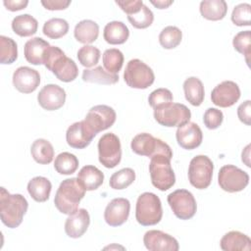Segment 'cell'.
Returning <instances> with one entry per match:
<instances>
[{
	"mask_svg": "<svg viewBox=\"0 0 251 251\" xmlns=\"http://www.w3.org/2000/svg\"><path fill=\"white\" fill-rule=\"evenodd\" d=\"M28 203L22 194H11L5 187L0 190V217L2 223L10 227H18L27 211Z\"/></svg>",
	"mask_w": 251,
	"mask_h": 251,
	"instance_id": "obj_1",
	"label": "cell"
},
{
	"mask_svg": "<svg viewBox=\"0 0 251 251\" xmlns=\"http://www.w3.org/2000/svg\"><path fill=\"white\" fill-rule=\"evenodd\" d=\"M43 65L51 71L55 76L64 82H70L76 78L78 69L74 60L67 57L63 50L57 46H49L46 50Z\"/></svg>",
	"mask_w": 251,
	"mask_h": 251,
	"instance_id": "obj_2",
	"label": "cell"
},
{
	"mask_svg": "<svg viewBox=\"0 0 251 251\" xmlns=\"http://www.w3.org/2000/svg\"><path fill=\"white\" fill-rule=\"evenodd\" d=\"M84 195L85 189L79 184L77 178H67L59 185L55 194L54 204L62 214L71 215L78 210L79 202Z\"/></svg>",
	"mask_w": 251,
	"mask_h": 251,
	"instance_id": "obj_3",
	"label": "cell"
},
{
	"mask_svg": "<svg viewBox=\"0 0 251 251\" xmlns=\"http://www.w3.org/2000/svg\"><path fill=\"white\" fill-rule=\"evenodd\" d=\"M163 209L160 198L152 192L140 194L136 201L135 219L144 226H155L162 220Z\"/></svg>",
	"mask_w": 251,
	"mask_h": 251,
	"instance_id": "obj_4",
	"label": "cell"
},
{
	"mask_svg": "<svg viewBox=\"0 0 251 251\" xmlns=\"http://www.w3.org/2000/svg\"><path fill=\"white\" fill-rule=\"evenodd\" d=\"M172 158L165 155L151 157L149 173L152 184L161 191L170 189L176 182V176L171 166Z\"/></svg>",
	"mask_w": 251,
	"mask_h": 251,
	"instance_id": "obj_5",
	"label": "cell"
},
{
	"mask_svg": "<svg viewBox=\"0 0 251 251\" xmlns=\"http://www.w3.org/2000/svg\"><path fill=\"white\" fill-rule=\"evenodd\" d=\"M154 118L161 126L168 127H178L189 122L191 113L185 105L171 102L155 108Z\"/></svg>",
	"mask_w": 251,
	"mask_h": 251,
	"instance_id": "obj_6",
	"label": "cell"
},
{
	"mask_svg": "<svg viewBox=\"0 0 251 251\" xmlns=\"http://www.w3.org/2000/svg\"><path fill=\"white\" fill-rule=\"evenodd\" d=\"M124 79L126 83L136 89H146L153 84L155 75L152 69L139 59H131L126 64Z\"/></svg>",
	"mask_w": 251,
	"mask_h": 251,
	"instance_id": "obj_7",
	"label": "cell"
},
{
	"mask_svg": "<svg viewBox=\"0 0 251 251\" xmlns=\"http://www.w3.org/2000/svg\"><path fill=\"white\" fill-rule=\"evenodd\" d=\"M130 147L135 154L140 156L151 158L161 154L170 158L173 157V151L166 142L147 132L136 134L131 140Z\"/></svg>",
	"mask_w": 251,
	"mask_h": 251,
	"instance_id": "obj_8",
	"label": "cell"
},
{
	"mask_svg": "<svg viewBox=\"0 0 251 251\" xmlns=\"http://www.w3.org/2000/svg\"><path fill=\"white\" fill-rule=\"evenodd\" d=\"M214 165L212 160L205 155H197L189 163L188 179L197 189L207 188L212 181Z\"/></svg>",
	"mask_w": 251,
	"mask_h": 251,
	"instance_id": "obj_9",
	"label": "cell"
},
{
	"mask_svg": "<svg viewBox=\"0 0 251 251\" xmlns=\"http://www.w3.org/2000/svg\"><path fill=\"white\" fill-rule=\"evenodd\" d=\"M99 162L108 169L115 168L122 159L120 138L113 132L103 134L98 141Z\"/></svg>",
	"mask_w": 251,
	"mask_h": 251,
	"instance_id": "obj_10",
	"label": "cell"
},
{
	"mask_svg": "<svg viewBox=\"0 0 251 251\" xmlns=\"http://www.w3.org/2000/svg\"><path fill=\"white\" fill-rule=\"evenodd\" d=\"M168 203L175 216L180 220L191 219L197 210L193 194L186 189H177L168 195Z\"/></svg>",
	"mask_w": 251,
	"mask_h": 251,
	"instance_id": "obj_11",
	"label": "cell"
},
{
	"mask_svg": "<svg viewBox=\"0 0 251 251\" xmlns=\"http://www.w3.org/2000/svg\"><path fill=\"white\" fill-rule=\"evenodd\" d=\"M218 181L223 190L233 193L243 190L248 185L249 176L233 165H226L220 169Z\"/></svg>",
	"mask_w": 251,
	"mask_h": 251,
	"instance_id": "obj_12",
	"label": "cell"
},
{
	"mask_svg": "<svg viewBox=\"0 0 251 251\" xmlns=\"http://www.w3.org/2000/svg\"><path fill=\"white\" fill-rule=\"evenodd\" d=\"M115 110L107 105H96L92 107L84 118V122L90 129L97 134L112 126L116 122Z\"/></svg>",
	"mask_w": 251,
	"mask_h": 251,
	"instance_id": "obj_13",
	"label": "cell"
},
{
	"mask_svg": "<svg viewBox=\"0 0 251 251\" xmlns=\"http://www.w3.org/2000/svg\"><path fill=\"white\" fill-rule=\"evenodd\" d=\"M240 98L239 86L231 80H225L214 87L211 93L212 102L219 107L227 108L234 105Z\"/></svg>",
	"mask_w": 251,
	"mask_h": 251,
	"instance_id": "obj_14",
	"label": "cell"
},
{
	"mask_svg": "<svg viewBox=\"0 0 251 251\" xmlns=\"http://www.w3.org/2000/svg\"><path fill=\"white\" fill-rule=\"evenodd\" d=\"M143 243L149 251H177L179 249L178 242L175 237L157 229L146 231Z\"/></svg>",
	"mask_w": 251,
	"mask_h": 251,
	"instance_id": "obj_15",
	"label": "cell"
},
{
	"mask_svg": "<svg viewBox=\"0 0 251 251\" xmlns=\"http://www.w3.org/2000/svg\"><path fill=\"white\" fill-rule=\"evenodd\" d=\"M95 133L83 121L74 123L70 126L66 132L67 143L75 149H83L88 146L95 137Z\"/></svg>",
	"mask_w": 251,
	"mask_h": 251,
	"instance_id": "obj_16",
	"label": "cell"
},
{
	"mask_svg": "<svg viewBox=\"0 0 251 251\" xmlns=\"http://www.w3.org/2000/svg\"><path fill=\"white\" fill-rule=\"evenodd\" d=\"M40 83L39 73L29 67H20L13 74V84L22 93L33 92Z\"/></svg>",
	"mask_w": 251,
	"mask_h": 251,
	"instance_id": "obj_17",
	"label": "cell"
},
{
	"mask_svg": "<svg viewBox=\"0 0 251 251\" xmlns=\"http://www.w3.org/2000/svg\"><path fill=\"white\" fill-rule=\"evenodd\" d=\"M130 203L126 198H115L105 208L104 219L111 226H119L125 224L128 218Z\"/></svg>",
	"mask_w": 251,
	"mask_h": 251,
	"instance_id": "obj_18",
	"label": "cell"
},
{
	"mask_svg": "<svg viewBox=\"0 0 251 251\" xmlns=\"http://www.w3.org/2000/svg\"><path fill=\"white\" fill-rule=\"evenodd\" d=\"M37 101L44 110L55 111L65 104L66 92L57 84H46L39 91Z\"/></svg>",
	"mask_w": 251,
	"mask_h": 251,
	"instance_id": "obj_19",
	"label": "cell"
},
{
	"mask_svg": "<svg viewBox=\"0 0 251 251\" xmlns=\"http://www.w3.org/2000/svg\"><path fill=\"white\" fill-rule=\"evenodd\" d=\"M176 137L180 147L186 150H192L201 144L203 133L197 124L188 122L177 127Z\"/></svg>",
	"mask_w": 251,
	"mask_h": 251,
	"instance_id": "obj_20",
	"label": "cell"
},
{
	"mask_svg": "<svg viewBox=\"0 0 251 251\" xmlns=\"http://www.w3.org/2000/svg\"><path fill=\"white\" fill-rule=\"evenodd\" d=\"M90 224L88 212L81 208L69 215L65 223V231L71 238H78L84 234Z\"/></svg>",
	"mask_w": 251,
	"mask_h": 251,
	"instance_id": "obj_21",
	"label": "cell"
},
{
	"mask_svg": "<svg viewBox=\"0 0 251 251\" xmlns=\"http://www.w3.org/2000/svg\"><path fill=\"white\" fill-rule=\"evenodd\" d=\"M50 44L41 37H33L25 44L24 52L25 60L32 65H42L46 50Z\"/></svg>",
	"mask_w": 251,
	"mask_h": 251,
	"instance_id": "obj_22",
	"label": "cell"
},
{
	"mask_svg": "<svg viewBox=\"0 0 251 251\" xmlns=\"http://www.w3.org/2000/svg\"><path fill=\"white\" fill-rule=\"evenodd\" d=\"M220 246L224 251H250L251 239L240 231L231 230L222 237Z\"/></svg>",
	"mask_w": 251,
	"mask_h": 251,
	"instance_id": "obj_23",
	"label": "cell"
},
{
	"mask_svg": "<svg viewBox=\"0 0 251 251\" xmlns=\"http://www.w3.org/2000/svg\"><path fill=\"white\" fill-rule=\"evenodd\" d=\"M76 178L85 191H91L97 189L103 183L104 174L95 166L87 165L80 169Z\"/></svg>",
	"mask_w": 251,
	"mask_h": 251,
	"instance_id": "obj_24",
	"label": "cell"
},
{
	"mask_svg": "<svg viewBox=\"0 0 251 251\" xmlns=\"http://www.w3.org/2000/svg\"><path fill=\"white\" fill-rule=\"evenodd\" d=\"M128 36L129 30L123 22L113 21L108 23L104 27L103 37L109 44H123L127 40Z\"/></svg>",
	"mask_w": 251,
	"mask_h": 251,
	"instance_id": "obj_25",
	"label": "cell"
},
{
	"mask_svg": "<svg viewBox=\"0 0 251 251\" xmlns=\"http://www.w3.org/2000/svg\"><path fill=\"white\" fill-rule=\"evenodd\" d=\"M74 35L75 39L83 44L94 42L99 35V25L91 20H82L75 25Z\"/></svg>",
	"mask_w": 251,
	"mask_h": 251,
	"instance_id": "obj_26",
	"label": "cell"
},
{
	"mask_svg": "<svg viewBox=\"0 0 251 251\" xmlns=\"http://www.w3.org/2000/svg\"><path fill=\"white\" fill-rule=\"evenodd\" d=\"M52 184L44 176H35L27 183V191L31 198L36 202H45L49 199Z\"/></svg>",
	"mask_w": 251,
	"mask_h": 251,
	"instance_id": "obj_27",
	"label": "cell"
},
{
	"mask_svg": "<svg viewBox=\"0 0 251 251\" xmlns=\"http://www.w3.org/2000/svg\"><path fill=\"white\" fill-rule=\"evenodd\" d=\"M200 13L209 21H220L227 12V4L224 0H204L200 3Z\"/></svg>",
	"mask_w": 251,
	"mask_h": 251,
	"instance_id": "obj_28",
	"label": "cell"
},
{
	"mask_svg": "<svg viewBox=\"0 0 251 251\" xmlns=\"http://www.w3.org/2000/svg\"><path fill=\"white\" fill-rule=\"evenodd\" d=\"M185 99L193 106H200L204 100V86L202 81L196 76H190L183 82Z\"/></svg>",
	"mask_w": 251,
	"mask_h": 251,
	"instance_id": "obj_29",
	"label": "cell"
},
{
	"mask_svg": "<svg viewBox=\"0 0 251 251\" xmlns=\"http://www.w3.org/2000/svg\"><path fill=\"white\" fill-rule=\"evenodd\" d=\"M38 23L35 18L28 14L19 15L12 21V28L16 34L22 37L33 35L37 31Z\"/></svg>",
	"mask_w": 251,
	"mask_h": 251,
	"instance_id": "obj_30",
	"label": "cell"
},
{
	"mask_svg": "<svg viewBox=\"0 0 251 251\" xmlns=\"http://www.w3.org/2000/svg\"><path fill=\"white\" fill-rule=\"evenodd\" d=\"M30 153L34 161L41 165L51 163L54 157V149L52 144L43 138H38L33 141L30 147Z\"/></svg>",
	"mask_w": 251,
	"mask_h": 251,
	"instance_id": "obj_31",
	"label": "cell"
},
{
	"mask_svg": "<svg viewBox=\"0 0 251 251\" xmlns=\"http://www.w3.org/2000/svg\"><path fill=\"white\" fill-rule=\"evenodd\" d=\"M82 80L98 84H115L119 80V75L107 72L101 66L93 69H85L82 72Z\"/></svg>",
	"mask_w": 251,
	"mask_h": 251,
	"instance_id": "obj_32",
	"label": "cell"
},
{
	"mask_svg": "<svg viewBox=\"0 0 251 251\" xmlns=\"http://www.w3.org/2000/svg\"><path fill=\"white\" fill-rule=\"evenodd\" d=\"M42 31L47 37L51 39H58L68 33L69 24L64 19L53 18L44 23Z\"/></svg>",
	"mask_w": 251,
	"mask_h": 251,
	"instance_id": "obj_33",
	"label": "cell"
},
{
	"mask_svg": "<svg viewBox=\"0 0 251 251\" xmlns=\"http://www.w3.org/2000/svg\"><path fill=\"white\" fill-rule=\"evenodd\" d=\"M78 167V159L72 153H60L54 162V168L61 175H72Z\"/></svg>",
	"mask_w": 251,
	"mask_h": 251,
	"instance_id": "obj_34",
	"label": "cell"
},
{
	"mask_svg": "<svg viewBox=\"0 0 251 251\" xmlns=\"http://www.w3.org/2000/svg\"><path fill=\"white\" fill-rule=\"evenodd\" d=\"M102 61H103V66L107 72L117 75L123 67L124 55L119 49H116V48L107 49L103 53Z\"/></svg>",
	"mask_w": 251,
	"mask_h": 251,
	"instance_id": "obj_35",
	"label": "cell"
},
{
	"mask_svg": "<svg viewBox=\"0 0 251 251\" xmlns=\"http://www.w3.org/2000/svg\"><path fill=\"white\" fill-rule=\"evenodd\" d=\"M182 38L181 30L175 25H168L159 34V42L165 49H174L180 43Z\"/></svg>",
	"mask_w": 251,
	"mask_h": 251,
	"instance_id": "obj_36",
	"label": "cell"
},
{
	"mask_svg": "<svg viewBox=\"0 0 251 251\" xmlns=\"http://www.w3.org/2000/svg\"><path fill=\"white\" fill-rule=\"evenodd\" d=\"M0 62L1 64H12L18 58V46L14 39L5 35L0 36Z\"/></svg>",
	"mask_w": 251,
	"mask_h": 251,
	"instance_id": "obj_37",
	"label": "cell"
},
{
	"mask_svg": "<svg viewBox=\"0 0 251 251\" xmlns=\"http://www.w3.org/2000/svg\"><path fill=\"white\" fill-rule=\"evenodd\" d=\"M135 179V173L130 168H124L114 173L111 177L109 184L113 189L121 190L129 186Z\"/></svg>",
	"mask_w": 251,
	"mask_h": 251,
	"instance_id": "obj_38",
	"label": "cell"
},
{
	"mask_svg": "<svg viewBox=\"0 0 251 251\" xmlns=\"http://www.w3.org/2000/svg\"><path fill=\"white\" fill-rule=\"evenodd\" d=\"M127 20L133 27L142 29L152 25L154 21V15L153 12L146 5L143 4L141 9L137 13L127 16Z\"/></svg>",
	"mask_w": 251,
	"mask_h": 251,
	"instance_id": "obj_39",
	"label": "cell"
},
{
	"mask_svg": "<svg viewBox=\"0 0 251 251\" xmlns=\"http://www.w3.org/2000/svg\"><path fill=\"white\" fill-rule=\"evenodd\" d=\"M100 50L92 45H84L77 51L78 62L86 68L95 66L100 59Z\"/></svg>",
	"mask_w": 251,
	"mask_h": 251,
	"instance_id": "obj_40",
	"label": "cell"
},
{
	"mask_svg": "<svg viewBox=\"0 0 251 251\" xmlns=\"http://www.w3.org/2000/svg\"><path fill=\"white\" fill-rule=\"evenodd\" d=\"M234 49L245 57L246 63L249 65V57L251 54V33L250 30L238 32L232 40Z\"/></svg>",
	"mask_w": 251,
	"mask_h": 251,
	"instance_id": "obj_41",
	"label": "cell"
},
{
	"mask_svg": "<svg viewBox=\"0 0 251 251\" xmlns=\"http://www.w3.org/2000/svg\"><path fill=\"white\" fill-rule=\"evenodd\" d=\"M251 5L248 3H241L234 7L231 13V21L237 26L250 25Z\"/></svg>",
	"mask_w": 251,
	"mask_h": 251,
	"instance_id": "obj_42",
	"label": "cell"
},
{
	"mask_svg": "<svg viewBox=\"0 0 251 251\" xmlns=\"http://www.w3.org/2000/svg\"><path fill=\"white\" fill-rule=\"evenodd\" d=\"M173 93L167 88H157L152 91L148 97L149 105L155 109L161 105L173 102Z\"/></svg>",
	"mask_w": 251,
	"mask_h": 251,
	"instance_id": "obj_43",
	"label": "cell"
},
{
	"mask_svg": "<svg viewBox=\"0 0 251 251\" xmlns=\"http://www.w3.org/2000/svg\"><path fill=\"white\" fill-rule=\"evenodd\" d=\"M224 120V114L221 110L217 108H209L205 111L203 122L207 128L216 129L218 128Z\"/></svg>",
	"mask_w": 251,
	"mask_h": 251,
	"instance_id": "obj_44",
	"label": "cell"
},
{
	"mask_svg": "<svg viewBox=\"0 0 251 251\" xmlns=\"http://www.w3.org/2000/svg\"><path fill=\"white\" fill-rule=\"evenodd\" d=\"M117 5L120 6V8L127 15H132V14H135L137 13L142 5H143V2L141 0H124V1H116Z\"/></svg>",
	"mask_w": 251,
	"mask_h": 251,
	"instance_id": "obj_45",
	"label": "cell"
},
{
	"mask_svg": "<svg viewBox=\"0 0 251 251\" xmlns=\"http://www.w3.org/2000/svg\"><path fill=\"white\" fill-rule=\"evenodd\" d=\"M237 116L240 122L246 126L251 125V101L246 100L237 108Z\"/></svg>",
	"mask_w": 251,
	"mask_h": 251,
	"instance_id": "obj_46",
	"label": "cell"
},
{
	"mask_svg": "<svg viewBox=\"0 0 251 251\" xmlns=\"http://www.w3.org/2000/svg\"><path fill=\"white\" fill-rule=\"evenodd\" d=\"M41 4L45 9L50 11L55 10H65L71 4L70 0H42Z\"/></svg>",
	"mask_w": 251,
	"mask_h": 251,
	"instance_id": "obj_47",
	"label": "cell"
},
{
	"mask_svg": "<svg viewBox=\"0 0 251 251\" xmlns=\"http://www.w3.org/2000/svg\"><path fill=\"white\" fill-rule=\"evenodd\" d=\"M3 4L9 11L15 12V11L25 9L27 6L28 1L27 0H4Z\"/></svg>",
	"mask_w": 251,
	"mask_h": 251,
	"instance_id": "obj_48",
	"label": "cell"
},
{
	"mask_svg": "<svg viewBox=\"0 0 251 251\" xmlns=\"http://www.w3.org/2000/svg\"><path fill=\"white\" fill-rule=\"evenodd\" d=\"M150 3L158 9H166L170 5H172L174 3V1L173 0H157V1L150 0Z\"/></svg>",
	"mask_w": 251,
	"mask_h": 251,
	"instance_id": "obj_49",
	"label": "cell"
},
{
	"mask_svg": "<svg viewBox=\"0 0 251 251\" xmlns=\"http://www.w3.org/2000/svg\"><path fill=\"white\" fill-rule=\"evenodd\" d=\"M249 152H250V145L248 144L244 150L242 151V154H241V159H242V162L245 163V165L247 167H250V162H249Z\"/></svg>",
	"mask_w": 251,
	"mask_h": 251,
	"instance_id": "obj_50",
	"label": "cell"
}]
</instances>
